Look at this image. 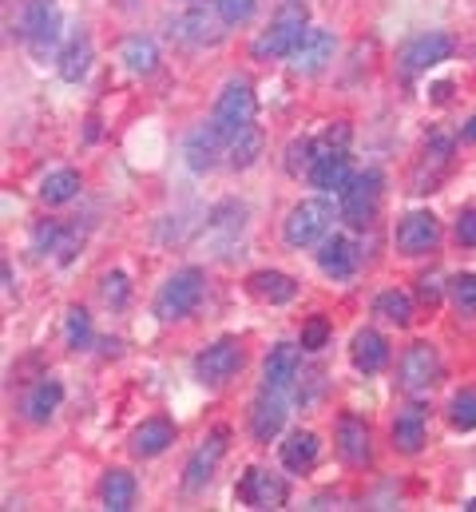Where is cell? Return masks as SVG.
Wrapping results in <instances>:
<instances>
[{
	"label": "cell",
	"mask_w": 476,
	"mask_h": 512,
	"mask_svg": "<svg viewBox=\"0 0 476 512\" xmlns=\"http://www.w3.org/2000/svg\"><path fill=\"white\" fill-rule=\"evenodd\" d=\"M60 401H64V385L56 382V378H40V382L24 393V417L32 425H44L60 409Z\"/></svg>",
	"instance_id": "24"
},
{
	"label": "cell",
	"mask_w": 476,
	"mask_h": 512,
	"mask_svg": "<svg viewBox=\"0 0 476 512\" xmlns=\"http://www.w3.org/2000/svg\"><path fill=\"white\" fill-rule=\"evenodd\" d=\"M449 421H453V429H461V433L476 429V389H461V393L449 401Z\"/></svg>",
	"instance_id": "35"
},
{
	"label": "cell",
	"mask_w": 476,
	"mask_h": 512,
	"mask_svg": "<svg viewBox=\"0 0 476 512\" xmlns=\"http://www.w3.org/2000/svg\"><path fill=\"white\" fill-rule=\"evenodd\" d=\"M393 243H397L401 255H409V258L429 255V251L441 243V223H437V215H433V211H413V215H405V219L397 223V231H393Z\"/></svg>",
	"instance_id": "12"
},
{
	"label": "cell",
	"mask_w": 476,
	"mask_h": 512,
	"mask_svg": "<svg viewBox=\"0 0 476 512\" xmlns=\"http://www.w3.org/2000/svg\"><path fill=\"white\" fill-rule=\"evenodd\" d=\"M350 358H354V366L361 374H377L389 362V346H385V338L377 330H357L354 342H350Z\"/></svg>",
	"instance_id": "26"
},
{
	"label": "cell",
	"mask_w": 476,
	"mask_h": 512,
	"mask_svg": "<svg viewBox=\"0 0 476 512\" xmlns=\"http://www.w3.org/2000/svg\"><path fill=\"white\" fill-rule=\"evenodd\" d=\"M227 135L215 128V124H207V128L191 131L187 135V143H183V155H187V163H191V171H211L215 163H219V155H227Z\"/></svg>",
	"instance_id": "17"
},
{
	"label": "cell",
	"mask_w": 476,
	"mask_h": 512,
	"mask_svg": "<svg viewBox=\"0 0 476 512\" xmlns=\"http://www.w3.org/2000/svg\"><path fill=\"white\" fill-rule=\"evenodd\" d=\"M64 342H68L72 350H88V346H92V314H88L84 306H72V310L64 314Z\"/></svg>",
	"instance_id": "34"
},
{
	"label": "cell",
	"mask_w": 476,
	"mask_h": 512,
	"mask_svg": "<svg viewBox=\"0 0 476 512\" xmlns=\"http://www.w3.org/2000/svg\"><path fill=\"white\" fill-rule=\"evenodd\" d=\"M88 64H92V44H88V36H76V40L64 48V56H60V76H64L68 84H76V80L88 76Z\"/></svg>",
	"instance_id": "32"
},
{
	"label": "cell",
	"mask_w": 476,
	"mask_h": 512,
	"mask_svg": "<svg viewBox=\"0 0 476 512\" xmlns=\"http://www.w3.org/2000/svg\"><path fill=\"white\" fill-rule=\"evenodd\" d=\"M238 501L246 509H282L290 501V489L270 469H246V477L238 481Z\"/></svg>",
	"instance_id": "13"
},
{
	"label": "cell",
	"mask_w": 476,
	"mask_h": 512,
	"mask_svg": "<svg viewBox=\"0 0 476 512\" xmlns=\"http://www.w3.org/2000/svg\"><path fill=\"white\" fill-rule=\"evenodd\" d=\"M258 155H262V131L254 128H242L238 135H231V143H227V163L231 167H250V163H258Z\"/></svg>",
	"instance_id": "31"
},
{
	"label": "cell",
	"mask_w": 476,
	"mask_h": 512,
	"mask_svg": "<svg viewBox=\"0 0 476 512\" xmlns=\"http://www.w3.org/2000/svg\"><path fill=\"white\" fill-rule=\"evenodd\" d=\"M465 509H469V512H476V501H469V505H465Z\"/></svg>",
	"instance_id": "46"
},
{
	"label": "cell",
	"mask_w": 476,
	"mask_h": 512,
	"mask_svg": "<svg viewBox=\"0 0 476 512\" xmlns=\"http://www.w3.org/2000/svg\"><path fill=\"white\" fill-rule=\"evenodd\" d=\"M60 28H64V20H60L56 0H24V12H20V36L28 40V48H32L36 56H44V52L60 40Z\"/></svg>",
	"instance_id": "7"
},
{
	"label": "cell",
	"mask_w": 476,
	"mask_h": 512,
	"mask_svg": "<svg viewBox=\"0 0 476 512\" xmlns=\"http://www.w3.org/2000/svg\"><path fill=\"white\" fill-rule=\"evenodd\" d=\"M0 274H4V294L12 298V290H16V282H12V266L4 262V266H0Z\"/></svg>",
	"instance_id": "44"
},
{
	"label": "cell",
	"mask_w": 476,
	"mask_h": 512,
	"mask_svg": "<svg viewBox=\"0 0 476 512\" xmlns=\"http://www.w3.org/2000/svg\"><path fill=\"white\" fill-rule=\"evenodd\" d=\"M338 453H342V461L346 465H369V457H373V449H369V425L354 417V413H346L342 421H338Z\"/></svg>",
	"instance_id": "19"
},
{
	"label": "cell",
	"mask_w": 476,
	"mask_h": 512,
	"mask_svg": "<svg viewBox=\"0 0 476 512\" xmlns=\"http://www.w3.org/2000/svg\"><path fill=\"white\" fill-rule=\"evenodd\" d=\"M119 60H123V68L131 76H151L159 68V48H155L151 36H127L119 44Z\"/></svg>",
	"instance_id": "27"
},
{
	"label": "cell",
	"mask_w": 476,
	"mask_h": 512,
	"mask_svg": "<svg viewBox=\"0 0 476 512\" xmlns=\"http://www.w3.org/2000/svg\"><path fill=\"white\" fill-rule=\"evenodd\" d=\"M334 36L326 32V28H310L306 36H302V44L294 48V56H290V68L294 72H302V76H314V72H322L330 60H334Z\"/></svg>",
	"instance_id": "16"
},
{
	"label": "cell",
	"mask_w": 476,
	"mask_h": 512,
	"mask_svg": "<svg viewBox=\"0 0 476 512\" xmlns=\"http://www.w3.org/2000/svg\"><path fill=\"white\" fill-rule=\"evenodd\" d=\"M282 425H286V401L278 397V389H266L254 405H250V433H254V441H274L278 433H282Z\"/></svg>",
	"instance_id": "18"
},
{
	"label": "cell",
	"mask_w": 476,
	"mask_h": 512,
	"mask_svg": "<svg viewBox=\"0 0 476 512\" xmlns=\"http://www.w3.org/2000/svg\"><path fill=\"white\" fill-rule=\"evenodd\" d=\"M60 235H64V223H56V219H44V223L32 231V247H36L40 255H56V247H60Z\"/></svg>",
	"instance_id": "37"
},
{
	"label": "cell",
	"mask_w": 476,
	"mask_h": 512,
	"mask_svg": "<svg viewBox=\"0 0 476 512\" xmlns=\"http://www.w3.org/2000/svg\"><path fill=\"white\" fill-rule=\"evenodd\" d=\"M254 112H258V100H254L250 84H246V80H231V84L219 92V100H215V116H211V124L231 139V135H238L242 128L254 124Z\"/></svg>",
	"instance_id": "6"
},
{
	"label": "cell",
	"mask_w": 476,
	"mask_h": 512,
	"mask_svg": "<svg viewBox=\"0 0 476 512\" xmlns=\"http://www.w3.org/2000/svg\"><path fill=\"white\" fill-rule=\"evenodd\" d=\"M227 441H231V429L219 425V429H211L207 441L191 453V461H187V469H183V485H187L191 493L207 489V481L215 477V469H219V461H223V453H227Z\"/></svg>",
	"instance_id": "11"
},
{
	"label": "cell",
	"mask_w": 476,
	"mask_h": 512,
	"mask_svg": "<svg viewBox=\"0 0 476 512\" xmlns=\"http://www.w3.org/2000/svg\"><path fill=\"white\" fill-rule=\"evenodd\" d=\"M203 290H207V282H203V270H199V266L175 270V274L159 286V294H155V314H159L163 322H179V318H187V314L203 302Z\"/></svg>",
	"instance_id": "3"
},
{
	"label": "cell",
	"mask_w": 476,
	"mask_h": 512,
	"mask_svg": "<svg viewBox=\"0 0 476 512\" xmlns=\"http://www.w3.org/2000/svg\"><path fill=\"white\" fill-rule=\"evenodd\" d=\"M417 294H421V302L433 310V306L441 302V274H421V278H417Z\"/></svg>",
	"instance_id": "42"
},
{
	"label": "cell",
	"mask_w": 476,
	"mask_h": 512,
	"mask_svg": "<svg viewBox=\"0 0 476 512\" xmlns=\"http://www.w3.org/2000/svg\"><path fill=\"white\" fill-rule=\"evenodd\" d=\"M326 342H330V322H326V318H310V322L302 326V350L318 354Z\"/></svg>",
	"instance_id": "39"
},
{
	"label": "cell",
	"mask_w": 476,
	"mask_h": 512,
	"mask_svg": "<svg viewBox=\"0 0 476 512\" xmlns=\"http://www.w3.org/2000/svg\"><path fill=\"white\" fill-rule=\"evenodd\" d=\"M298 366H302L298 346H290V342L274 346V350L266 354V362H262V385H266V389H286V385H294Z\"/></svg>",
	"instance_id": "21"
},
{
	"label": "cell",
	"mask_w": 476,
	"mask_h": 512,
	"mask_svg": "<svg viewBox=\"0 0 476 512\" xmlns=\"http://www.w3.org/2000/svg\"><path fill=\"white\" fill-rule=\"evenodd\" d=\"M80 243H84V231H80V227H64L60 247H56V262H72L76 251H80Z\"/></svg>",
	"instance_id": "41"
},
{
	"label": "cell",
	"mask_w": 476,
	"mask_h": 512,
	"mask_svg": "<svg viewBox=\"0 0 476 512\" xmlns=\"http://www.w3.org/2000/svg\"><path fill=\"white\" fill-rule=\"evenodd\" d=\"M127 294H131V286H127V278H123L119 270H112V274L100 278V298H104L108 306H123Z\"/></svg>",
	"instance_id": "38"
},
{
	"label": "cell",
	"mask_w": 476,
	"mask_h": 512,
	"mask_svg": "<svg viewBox=\"0 0 476 512\" xmlns=\"http://www.w3.org/2000/svg\"><path fill=\"white\" fill-rule=\"evenodd\" d=\"M425 421H429L425 405H417V401L405 405L397 413V421H393V445L401 453H421V445H425Z\"/></svg>",
	"instance_id": "22"
},
{
	"label": "cell",
	"mask_w": 476,
	"mask_h": 512,
	"mask_svg": "<svg viewBox=\"0 0 476 512\" xmlns=\"http://www.w3.org/2000/svg\"><path fill=\"white\" fill-rule=\"evenodd\" d=\"M318 453H322V441H318V433H310V429H294V433L282 441V465L294 469V473L310 469V465L318 461Z\"/></svg>",
	"instance_id": "28"
},
{
	"label": "cell",
	"mask_w": 476,
	"mask_h": 512,
	"mask_svg": "<svg viewBox=\"0 0 476 512\" xmlns=\"http://www.w3.org/2000/svg\"><path fill=\"white\" fill-rule=\"evenodd\" d=\"M306 20H310V12H306L302 0H282L274 24H270L262 36H254V44H250L254 60H290L294 48L302 44V36L310 32Z\"/></svg>",
	"instance_id": "1"
},
{
	"label": "cell",
	"mask_w": 476,
	"mask_h": 512,
	"mask_svg": "<svg viewBox=\"0 0 476 512\" xmlns=\"http://www.w3.org/2000/svg\"><path fill=\"white\" fill-rule=\"evenodd\" d=\"M397 382H401L405 393H429L433 385L441 382V354H437L429 342H413V346L401 354Z\"/></svg>",
	"instance_id": "9"
},
{
	"label": "cell",
	"mask_w": 476,
	"mask_h": 512,
	"mask_svg": "<svg viewBox=\"0 0 476 512\" xmlns=\"http://www.w3.org/2000/svg\"><path fill=\"white\" fill-rule=\"evenodd\" d=\"M246 290L258 298V302H270V306H286L294 294H298V282L282 270H254L246 278Z\"/></svg>",
	"instance_id": "20"
},
{
	"label": "cell",
	"mask_w": 476,
	"mask_h": 512,
	"mask_svg": "<svg viewBox=\"0 0 476 512\" xmlns=\"http://www.w3.org/2000/svg\"><path fill=\"white\" fill-rule=\"evenodd\" d=\"M135 477L131 473H123V469H112L108 477H104V485H100V501H104V509L108 512H127L135 509Z\"/></svg>",
	"instance_id": "29"
},
{
	"label": "cell",
	"mask_w": 476,
	"mask_h": 512,
	"mask_svg": "<svg viewBox=\"0 0 476 512\" xmlns=\"http://www.w3.org/2000/svg\"><path fill=\"white\" fill-rule=\"evenodd\" d=\"M318 266H322V274H330V278H354V270H357L354 243H350V239H342V235H330V239H322Z\"/></svg>",
	"instance_id": "25"
},
{
	"label": "cell",
	"mask_w": 476,
	"mask_h": 512,
	"mask_svg": "<svg viewBox=\"0 0 476 512\" xmlns=\"http://www.w3.org/2000/svg\"><path fill=\"white\" fill-rule=\"evenodd\" d=\"M350 128L338 124L330 128L318 143H314V155H310V183L318 191H342L350 183Z\"/></svg>",
	"instance_id": "2"
},
{
	"label": "cell",
	"mask_w": 476,
	"mask_h": 512,
	"mask_svg": "<svg viewBox=\"0 0 476 512\" xmlns=\"http://www.w3.org/2000/svg\"><path fill=\"white\" fill-rule=\"evenodd\" d=\"M80 195V175L76 171H52V175H44V183H40V199L48 203V207H60V203H68V199H76Z\"/></svg>",
	"instance_id": "30"
},
{
	"label": "cell",
	"mask_w": 476,
	"mask_h": 512,
	"mask_svg": "<svg viewBox=\"0 0 476 512\" xmlns=\"http://www.w3.org/2000/svg\"><path fill=\"white\" fill-rule=\"evenodd\" d=\"M453 48H457V44H453L449 32H421V36H413V40L401 48V72H405V76H421V72L445 64V60L453 56Z\"/></svg>",
	"instance_id": "10"
},
{
	"label": "cell",
	"mask_w": 476,
	"mask_h": 512,
	"mask_svg": "<svg viewBox=\"0 0 476 512\" xmlns=\"http://www.w3.org/2000/svg\"><path fill=\"white\" fill-rule=\"evenodd\" d=\"M461 139H469V143H476V116L461 128Z\"/></svg>",
	"instance_id": "45"
},
{
	"label": "cell",
	"mask_w": 476,
	"mask_h": 512,
	"mask_svg": "<svg viewBox=\"0 0 476 512\" xmlns=\"http://www.w3.org/2000/svg\"><path fill=\"white\" fill-rule=\"evenodd\" d=\"M449 298L461 314H476V274H453L449 278Z\"/></svg>",
	"instance_id": "36"
},
{
	"label": "cell",
	"mask_w": 476,
	"mask_h": 512,
	"mask_svg": "<svg viewBox=\"0 0 476 512\" xmlns=\"http://www.w3.org/2000/svg\"><path fill=\"white\" fill-rule=\"evenodd\" d=\"M449 163H453V135L449 131H433L425 139V151H421L417 167H413V191L417 195L437 191L441 179H445V171H449Z\"/></svg>",
	"instance_id": "8"
},
{
	"label": "cell",
	"mask_w": 476,
	"mask_h": 512,
	"mask_svg": "<svg viewBox=\"0 0 476 512\" xmlns=\"http://www.w3.org/2000/svg\"><path fill=\"white\" fill-rule=\"evenodd\" d=\"M457 243L461 247H476V211H465L457 219Z\"/></svg>",
	"instance_id": "43"
},
{
	"label": "cell",
	"mask_w": 476,
	"mask_h": 512,
	"mask_svg": "<svg viewBox=\"0 0 476 512\" xmlns=\"http://www.w3.org/2000/svg\"><path fill=\"white\" fill-rule=\"evenodd\" d=\"M373 314H381V318L393 322V326H409V322H413V302H409V294H401V290H381L377 302H373Z\"/></svg>",
	"instance_id": "33"
},
{
	"label": "cell",
	"mask_w": 476,
	"mask_h": 512,
	"mask_svg": "<svg viewBox=\"0 0 476 512\" xmlns=\"http://www.w3.org/2000/svg\"><path fill=\"white\" fill-rule=\"evenodd\" d=\"M223 24H227V20L219 16V8H215V12L195 8V12H187V16H179V20H175L171 36H175V40H183V44L203 48V44H219V40H223Z\"/></svg>",
	"instance_id": "15"
},
{
	"label": "cell",
	"mask_w": 476,
	"mask_h": 512,
	"mask_svg": "<svg viewBox=\"0 0 476 512\" xmlns=\"http://www.w3.org/2000/svg\"><path fill=\"white\" fill-rule=\"evenodd\" d=\"M381 171H357L350 175V183L342 187V219L350 227H369L377 219V207H381Z\"/></svg>",
	"instance_id": "5"
},
{
	"label": "cell",
	"mask_w": 476,
	"mask_h": 512,
	"mask_svg": "<svg viewBox=\"0 0 476 512\" xmlns=\"http://www.w3.org/2000/svg\"><path fill=\"white\" fill-rule=\"evenodd\" d=\"M254 4H258V0H215L219 16H223L227 24H246V20L254 16Z\"/></svg>",
	"instance_id": "40"
},
{
	"label": "cell",
	"mask_w": 476,
	"mask_h": 512,
	"mask_svg": "<svg viewBox=\"0 0 476 512\" xmlns=\"http://www.w3.org/2000/svg\"><path fill=\"white\" fill-rule=\"evenodd\" d=\"M171 441H175V425L167 417H151L131 433V453L135 457H159L171 449Z\"/></svg>",
	"instance_id": "23"
},
{
	"label": "cell",
	"mask_w": 476,
	"mask_h": 512,
	"mask_svg": "<svg viewBox=\"0 0 476 512\" xmlns=\"http://www.w3.org/2000/svg\"><path fill=\"white\" fill-rule=\"evenodd\" d=\"M330 223H334V207H330L326 199H302V203L286 215L282 239H286V247L302 251V247L322 243V239H326V231H330Z\"/></svg>",
	"instance_id": "4"
},
{
	"label": "cell",
	"mask_w": 476,
	"mask_h": 512,
	"mask_svg": "<svg viewBox=\"0 0 476 512\" xmlns=\"http://www.w3.org/2000/svg\"><path fill=\"white\" fill-rule=\"evenodd\" d=\"M238 370H242V346H238L235 338H223V342L207 346V350L195 358V378L203 385L231 382Z\"/></svg>",
	"instance_id": "14"
}]
</instances>
